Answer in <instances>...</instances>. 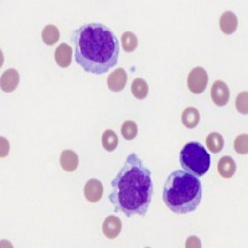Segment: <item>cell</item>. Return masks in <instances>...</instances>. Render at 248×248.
Returning <instances> with one entry per match:
<instances>
[{"label":"cell","instance_id":"cell-7","mask_svg":"<svg viewBox=\"0 0 248 248\" xmlns=\"http://www.w3.org/2000/svg\"><path fill=\"white\" fill-rule=\"evenodd\" d=\"M128 81V75L124 71V68H117L108 76L107 78V86L112 92H121L124 90Z\"/></svg>","mask_w":248,"mask_h":248},{"label":"cell","instance_id":"cell-12","mask_svg":"<svg viewBox=\"0 0 248 248\" xmlns=\"http://www.w3.org/2000/svg\"><path fill=\"white\" fill-rule=\"evenodd\" d=\"M238 19L233 12H225L220 17V29L225 35H232L237 30Z\"/></svg>","mask_w":248,"mask_h":248},{"label":"cell","instance_id":"cell-23","mask_svg":"<svg viewBox=\"0 0 248 248\" xmlns=\"http://www.w3.org/2000/svg\"><path fill=\"white\" fill-rule=\"evenodd\" d=\"M248 93L246 92H241L240 94H238V97H237L236 99V108L237 110L241 113V114H243V116H246L248 113Z\"/></svg>","mask_w":248,"mask_h":248},{"label":"cell","instance_id":"cell-15","mask_svg":"<svg viewBox=\"0 0 248 248\" xmlns=\"http://www.w3.org/2000/svg\"><path fill=\"white\" fill-rule=\"evenodd\" d=\"M181 122H183L184 127L187 129H194L198 127L199 122H200V113L196 108L187 107L181 114Z\"/></svg>","mask_w":248,"mask_h":248},{"label":"cell","instance_id":"cell-21","mask_svg":"<svg viewBox=\"0 0 248 248\" xmlns=\"http://www.w3.org/2000/svg\"><path fill=\"white\" fill-rule=\"evenodd\" d=\"M121 133L125 140H133L138 134V125L134 121H125L122 124Z\"/></svg>","mask_w":248,"mask_h":248},{"label":"cell","instance_id":"cell-22","mask_svg":"<svg viewBox=\"0 0 248 248\" xmlns=\"http://www.w3.org/2000/svg\"><path fill=\"white\" fill-rule=\"evenodd\" d=\"M234 150L238 154L246 155L248 153V136L247 134H240L234 139Z\"/></svg>","mask_w":248,"mask_h":248},{"label":"cell","instance_id":"cell-18","mask_svg":"<svg viewBox=\"0 0 248 248\" xmlns=\"http://www.w3.org/2000/svg\"><path fill=\"white\" fill-rule=\"evenodd\" d=\"M148 92H149V87L145 79L143 78H136L132 83V93L133 96L137 99H144L147 98Z\"/></svg>","mask_w":248,"mask_h":248},{"label":"cell","instance_id":"cell-25","mask_svg":"<svg viewBox=\"0 0 248 248\" xmlns=\"http://www.w3.org/2000/svg\"><path fill=\"white\" fill-rule=\"evenodd\" d=\"M0 140H1V158H5L6 155H8V152H9V143L8 140H6L4 137H1L0 138Z\"/></svg>","mask_w":248,"mask_h":248},{"label":"cell","instance_id":"cell-6","mask_svg":"<svg viewBox=\"0 0 248 248\" xmlns=\"http://www.w3.org/2000/svg\"><path fill=\"white\" fill-rule=\"evenodd\" d=\"M211 99L215 105L223 107L229 103L230 90L223 81H215L211 87Z\"/></svg>","mask_w":248,"mask_h":248},{"label":"cell","instance_id":"cell-13","mask_svg":"<svg viewBox=\"0 0 248 248\" xmlns=\"http://www.w3.org/2000/svg\"><path fill=\"white\" fill-rule=\"evenodd\" d=\"M60 165L65 171L74 172L78 168V155L72 150H63L60 155Z\"/></svg>","mask_w":248,"mask_h":248},{"label":"cell","instance_id":"cell-8","mask_svg":"<svg viewBox=\"0 0 248 248\" xmlns=\"http://www.w3.org/2000/svg\"><path fill=\"white\" fill-rule=\"evenodd\" d=\"M20 82V75L15 68H9L1 75V78H0V87L1 91L6 93L14 92L17 88Z\"/></svg>","mask_w":248,"mask_h":248},{"label":"cell","instance_id":"cell-11","mask_svg":"<svg viewBox=\"0 0 248 248\" xmlns=\"http://www.w3.org/2000/svg\"><path fill=\"white\" fill-rule=\"evenodd\" d=\"M102 231L108 240H114L119 236L122 231V222L119 217L108 216L102 225Z\"/></svg>","mask_w":248,"mask_h":248},{"label":"cell","instance_id":"cell-2","mask_svg":"<svg viewBox=\"0 0 248 248\" xmlns=\"http://www.w3.org/2000/svg\"><path fill=\"white\" fill-rule=\"evenodd\" d=\"M71 41L75 45V60L86 72L103 75L118 62V39L103 24L81 26L75 31Z\"/></svg>","mask_w":248,"mask_h":248},{"label":"cell","instance_id":"cell-10","mask_svg":"<svg viewBox=\"0 0 248 248\" xmlns=\"http://www.w3.org/2000/svg\"><path fill=\"white\" fill-rule=\"evenodd\" d=\"M72 55H74L72 47L67 44L63 43L57 46L56 51H55V61H56L57 66L61 68L70 67L71 62H72Z\"/></svg>","mask_w":248,"mask_h":248},{"label":"cell","instance_id":"cell-9","mask_svg":"<svg viewBox=\"0 0 248 248\" xmlns=\"http://www.w3.org/2000/svg\"><path fill=\"white\" fill-rule=\"evenodd\" d=\"M85 198L88 202H98L103 196V185L97 179H90L85 185Z\"/></svg>","mask_w":248,"mask_h":248},{"label":"cell","instance_id":"cell-17","mask_svg":"<svg viewBox=\"0 0 248 248\" xmlns=\"http://www.w3.org/2000/svg\"><path fill=\"white\" fill-rule=\"evenodd\" d=\"M102 147L107 152H113L118 147V137L116 132L112 129H107L102 134Z\"/></svg>","mask_w":248,"mask_h":248},{"label":"cell","instance_id":"cell-1","mask_svg":"<svg viewBox=\"0 0 248 248\" xmlns=\"http://www.w3.org/2000/svg\"><path fill=\"white\" fill-rule=\"evenodd\" d=\"M109 201L114 210L127 217L145 216L152 202V172L144 161L132 153L112 180Z\"/></svg>","mask_w":248,"mask_h":248},{"label":"cell","instance_id":"cell-3","mask_svg":"<svg viewBox=\"0 0 248 248\" xmlns=\"http://www.w3.org/2000/svg\"><path fill=\"white\" fill-rule=\"evenodd\" d=\"M201 199V181L185 170L172 171L164 184V203L175 214L184 215L195 211L200 205Z\"/></svg>","mask_w":248,"mask_h":248},{"label":"cell","instance_id":"cell-4","mask_svg":"<svg viewBox=\"0 0 248 248\" xmlns=\"http://www.w3.org/2000/svg\"><path fill=\"white\" fill-rule=\"evenodd\" d=\"M180 164L183 170L196 178H201L209 171L211 158L202 144L191 141L184 145L180 152Z\"/></svg>","mask_w":248,"mask_h":248},{"label":"cell","instance_id":"cell-24","mask_svg":"<svg viewBox=\"0 0 248 248\" xmlns=\"http://www.w3.org/2000/svg\"><path fill=\"white\" fill-rule=\"evenodd\" d=\"M185 247H201V242L198 237H190L185 243Z\"/></svg>","mask_w":248,"mask_h":248},{"label":"cell","instance_id":"cell-5","mask_svg":"<svg viewBox=\"0 0 248 248\" xmlns=\"http://www.w3.org/2000/svg\"><path fill=\"white\" fill-rule=\"evenodd\" d=\"M207 82H209V75L205 68L195 67L194 70L190 71L187 76V87L191 93L201 94L207 87Z\"/></svg>","mask_w":248,"mask_h":248},{"label":"cell","instance_id":"cell-16","mask_svg":"<svg viewBox=\"0 0 248 248\" xmlns=\"http://www.w3.org/2000/svg\"><path fill=\"white\" fill-rule=\"evenodd\" d=\"M206 145H207V149L210 152L214 153V154H217V153H220L223 149L225 139H223V137L221 136L220 133H210L207 138H206Z\"/></svg>","mask_w":248,"mask_h":248},{"label":"cell","instance_id":"cell-14","mask_svg":"<svg viewBox=\"0 0 248 248\" xmlns=\"http://www.w3.org/2000/svg\"><path fill=\"white\" fill-rule=\"evenodd\" d=\"M217 170H218V174H220L222 178L230 179L236 174L237 165L231 156H223V158L220 159V161H218Z\"/></svg>","mask_w":248,"mask_h":248},{"label":"cell","instance_id":"cell-19","mask_svg":"<svg viewBox=\"0 0 248 248\" xmlns=\"http://www.w3.org/2000/svg\"><path fill=\"white\" fill-rule=\"evenodd\" d=\"M41 37L45 45H55L60 39V31L55 25H46L41 32Z\"/></svg>","mask_w":248,"mask_h":248},{"label":"cell","instance_id":"cell-20","mask_svg":"<svg viewBox=\"0 0 248 248\" xmlns=\"http://www.w3.org/2000/svg\"><path fill=\"white\" fill-rule=\"evenodd\" d=\"M121 43L122 47L125 52H133L136 50L137 46H138V39H137V35L130 32V31H127L124 32L121 37Z\"/></svg>","mask_w":248,"mask_h":248}]
</instances>
